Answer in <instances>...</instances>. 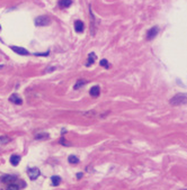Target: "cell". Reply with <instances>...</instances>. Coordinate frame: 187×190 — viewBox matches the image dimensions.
I'll return each instance as SVG.
<instances>
[{"label":"cell","mask_w":187,"mask_h":190,"mask_svg":"<svg viewBox=\"0 0 187 190\" xmlns=\"http://www.w3.org/2000/svg\"><path fill=\"white\" fill-rule=\"evenodd\" d=\"M170 105L171 106H180V105H186L187 103V93H177L176 96L170 99Z\"/></svg>","instance_id":"6da1fadb"},{"label":"cell","mask_w":187,"mask_h":190,"mask_svg":"<svg viewBox=\"0 0 187 190\" xmlns=\"http://www.w3.org/2000/svg\"><path fill=\"white\" fill-rule=\"evenodd\" d=\"M9 100L13 103H15V105H21V103H23V100H21V98H20L18 95H16V93H14V95H11V96H10Z\"/></svg>","instance_id":"8992f818"},{"label":"cell","mask_w":187,"mask_h":190,"mask_svg":"<svg viewBox=\"0 0 187 190\" xmlns=\"http://www.w3.org/2000/svg\"><path fill=\"white\" fill-rule=\"evenodd\" d=\"M6 190H19V187H18V185L15 183V182H11V183L7 187V189Z\"/></svg>","instance_id":"9a60e30c"},{"label":"cell","mask_w":187,"mask_h":190,"mask_svg":"<svg viewBox=\"0 0 187 190\" xmlns=\"http://www.w3.org/2000/svg\"><path fill=\"white\" fill-rule=\"evenodd\" d=\"M71 4H72V0H60L59 1L60 8H68L71 6Z\"/></svg>","instance_id":"9c48e42d"},{"label":"cell","mask_w":187,"mask_h":190,"mask_svg":"<svg viewBox=\"0 0 187 190\" xmlns=\"http://www.w3.org/2000/svg\"><path fill=\"white\" fill-rule=\"evenodd\" d=\"M10 141L8 136H0V144H7Z\"/></svg>","instance_id":"e0dca14e"},{"label":"cell","mask_w":187,"mask_h":190,"mask_svg":"<svg viewBox=\"0 0 187 190\" xmlns=\"http://www.w3.org/2000/svg\"><path fill=\"white\" fill-rule=\"evenodd\" d=\"M158 32H159V29H158V27H152L151 29H149L147 33V40L148 41H151V40H153L156 36H157Z\"/></svg>","instance_id":"5b68a950"},{"label":"cell","mask_w":187,"mask_h":190,"mask_svg":"<svg viewBox=\"0 0 187 190\" xmlns=\"http://www.w3.org/2000/svg\"><path fill=\"white\" fill-rule=\"evenodd\" d=\"M49 139V134L47 133H41L37 134L35 136V139Z\"/></svg>","instance_id":"5bb4252c"},{"label":"cell","mask_w":187,"mask_h":190,"mask_svg":"<svg viewBox=\"0 0 187 190\" xmlns=\"http://www.w3.org/2000/svg\"><path fill=\"white\" fill-rule=\"evenodd\" d=\"M84 84H86V81H85V80H78L76 84L73 86V88H75V89H79V88L82 87Z\"/></svg>","instance_id":"2e32d148"},{"label":"cell","mask_w":187,"mask_h":190,"mask_svg":"<svg viewBox=\"0 0 187 190\" xmlns=\"http://www.w3.org/2000/svg\"><path fill=\"white\" fill-rule=\"evenodd\" d=\"M20 162V156L19 155H16V154H14V155H11L10 156V163L13 165H17L18 163Z\"/></svg>","instance_id":"30bf717a"},{"label":"cell","mask_w":187,"mask_h":190,"mask_svg":"<svg viewBox=\"0 0 187 190\" xmlns=\"http://www.w3.org/2000/svg\"><path fill=\"white\" fill-rule=\"evenodd\" d=\"M10 48L13 50V51L17 53V54H19V55H30V52L27 51L26 48L24 47H19V46H10Z\"/></svg>","instance_id":"277c9868"},{"label":"cell","mask_w":187,"mask_h":190,"mask_svg":"<svg viewBox=\"0 0 187 190\" xmlns=\"http://www.w3.org/2000/svg\"><path fill=\"white\" fill-rule=\"evenodd\" d=\"M0 29H1V26H0Z\"/></svg>","instance_id":"ffe728a7"},{"label":"cell","mask_w":187,"mask_h":190,"mask_svg":"<svg viewBox=\"0 0 187 190\" xmlns=\"http://www.w3.org/2000/svg\"><path fill=\"white\" fill-rule=\"evenodd\" d=\"M101 67H104L105 69H109V63L107 62V60H101Z\"/></svg>","instance_id":"ac0fdd59"},{"label":"cell","mask_w":187,"mask_h":190,"mask_svg":"<svg viewBox=\"0 0 187 190\" xmlns=\"http://www.w3.org/2000/svg\"><path fill=\"white\" fill-rule=\"evenodd\" d=\"M89 92H90L91 97H98L101 95V88L98 87V86H94V87H91Z\"/></svg>","instance_id":"ba28073f"},{"label":"cell","mask_w":187,"mask_h":190,"mask_svg":"<svg viewBox=\"0 0 187 190\" xmlns=\"http://www.w3.org/2000/svg\"><path fill=\"white\" fill-rule=\"evenodd\" d=\"M96 60V55H95V53H90L89 55H88V62H87V67H90V64H92Z\"/></svg>","instance_id":"8fae6325"},{"label":"cell","mask_w":187,"mask_h":190,"mask_svg":"<svg viewBox=\"0 0 187 190\" xmlns=\"http://www.w3.org/2000/svg\"><path fill=\"white\" fill-rule=\"evenodd\" d=\"M51 180H52V185L53 186H59L61 182V178L58 177V175H53V177L51 178Z\"/></svg>","instance_id":"4fadbf2b"},{"label":"cell","mask_w":187,"mask_h":190,"mask_svg":"<svg viewBox=\"0 0 187 190\" xmlns=\"http://www.w3.org/2000/svg\"><path fill=\"white\" fill-rule=\"evenodd\" d=\"M51 23L50 17L47 16H40L35 19V25L36 26H46Z\"/></svg>","instance_id":"7a4b0ae2"},{"label":"cell","mask_w":187,"mask_h":190,"mask_svg":"<svg viewBox=\"0 0 187 190\" xmlns=\"http://www.w3.org/2000/svg\"><path fill=\"white\" fill-rule=\"evenodd\" d=\"M68 161H69V163H71V164H77V163H79V159L77 158L76 155H69Z\"/></svg>","instance_id":"7c38bea8"},{"label":"cell","mask_w":187,"mask_h":190,"mask_svg":"<svg viewBox=\"0 0 187 190\" xmlns=\"http://www.w3.org/2000/svg\"><path fill=\"white\" fill-rule=\"evenodd\" d=\"M81 177H82V173H78V175H77V178H78V179H80Z\"/></svg>","instance_id":"d6986e66"},{"label":"cell","mask_w":187,"mask_h":190,"mask_svg":"<svg viewBox=\"0 0 187 190\" xmlns=\"http://www.w3.org/2000/svg\"><path fill=\"white\" fill-rule=\"evenodd\" d=\"M75 29H76L77 33H82L84 29H85V25L81 21H77L75 23Z\"/></svg>","instance_id":"52a82bcc"},{"label":"cell","mask_w":187,"mask_h":190,"mask_svg":"<svg viewBox=\"0 0 187 190\" xmlns=\"http://www.w3.org/2000/svg\"><path fill=\"white\" fill-rule=\"evenodd\" d=\"M27 173H28V177H30V180L37 179L41 175L40 170L37 169V168H30V169L27 170Z\"/></svg>","instance_id":"3957f363"}]
</instances>
